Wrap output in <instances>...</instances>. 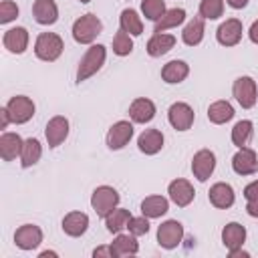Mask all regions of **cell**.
Masks as SVG:
<instances>
[{
    "instance_id": "30",
    "label": "cell",
    "mask_w": 258,
    "mask_h": 258,
    "mask_svg": "<svg viewBox=\"0 0 258 258\" xmlns=\"http://www.w3.org/2000/svg\"><path fill=\"white\" fill-rule=\"evenodd\" d=\"M42 155V145L36 137H28L24 139V145H22V153H20V165L26 169V167H32L38 163Z\"/></svg>"
},
{
    "instance_id": "46",
    "label": "cell",
    "mask_w": 258,
    "mask_h": 258,
    "mask_svg": "<svg viewBox=\"0 0 258 258\" xmlns=\"http://www.w3.org/2000/svg\"><path fill=\"white\" fill-rule=\"evenodd\" d=\"M38 256H40V258H46V256H56V252H48V250H44V252H40Z\"/></svg>"
},
{
    "instance_id": "43",
    "label": "cell",
    "mask_w": 258,
    "mask_h": 258,
    "mask_svg": "<svg viewBox=\"0 0 258 258\" xmlns=\"http://www.w3.org/2000/svg\"><path fill=\"white\" fill-rule=\"evenodd\" d=\"M248 36H250V40H252L254 44H258V20L252 22V26H250V30H248Z\"/></svg>"
},
{
    "instance_id": "22",
    "label": "cell",
    "mask_w": 258,
    "mask_h": 258,
    "mask_svg": "<svg viewBox=\"0 0 258 258\" xmlns=\"http://www.w3.org/2000/svg\"><path fill=\"white\" fill-rule=\"evenodd\" d=\"M89 228V216L85 212H69L62 218V232L71 238H79Z\"/></svg>"
},
{
    "instance_id": "21",
    "label": "cell",
    "mask_w": 258,
    "mask_h": 258,
    "mask_svg": "<svg viewBox=\"0 0 258 258\" xmlns=\"http://www.w3.org/2000/svg\"><path fill=\"white\" fill-rule=\"evenodd\" d=\"M163 133L159 129H145L139 137H137V147L141 153L145 155H155L161 151L163 147Z\"/></svg>"
},
{
    "instance_id": "23",
    "label": "cell",
    "mask_w": 258,
    "mask_h": 258,
    "mask_svg": "<svg viewBox=\"0 0 258 258\" xmlns=\"http://www.w3.org/2000/svg\"><path fill=\"white\" fill-rule=\"evenodd\" d=\"M175 46V36L173 34H165V32H155L149 40H147V54L157 58V56H163L165 52H169L171 48Z\"/></svg>"
},
{
    "instance_id": "34",
    "label": "cell",
    "mask_w": 258,
    "mask_h": 258,
    "mask_svg": "<svg viewBox=\"0 0 258 258\" xmlns=\"http://www.w3.org/2000/svg\"><path fill=\"white\" fill-rule=\"evenodd\" d=\"M129 220H131L129 210H125V208H115V210L105 218V226H107V230H109L111 234H119V232H123V230L127 228Z\"/></svg>"
},
{
    "instance_id": "11",
    "label": "cell",
    "mask_w": 258,
    "mask_h": 258,
    "mask_svg": "<svg viewBox=\"0 0 258 258\" xmlns=\"http://www.w3.org/2000/svg\"><path fill=\"white\" fill-rule=\"evenodd\" d=\"M232 169L238 175H254L258 173V155L250 147H240L232 157Z\"/></svg>"
},
{
    "instance_id": "12",
    "label": "cell",
    "mask_w": 258,
    "mask_h": 258,
    "mask_svg": "<svg viewBox=\"0 0 258 258\" xmlns=\"http://www.w3.org/2000/svg\"><path fill=\"white\" fill-rule=\"evenodd\" d=\"M44 137H46L48 147H58L69 137V119L62 115L50 117L44 127Z\"/></svg>"
},
{
    "instance_id": "33",
    "label": "cell",
    "mask_w": 258,
    "mask_h": 258,
    "mask_svg": "<svg viewBox=\"0 0 258 258\" xmlns=\"http://www.w3.org/2000/svg\"><path fill=\"white\" fill-rule=\"evenodd\" d=\"M252 133H254V123L248 121V119H242L234 125L232 129V143L240 149V147H248L250 139H252Z\"/></svg>"
},
{
    "instance_id": "18",
    "label": "cell",
    "mask_w": 258,
    "mask_h": 258,
    "mask_svg": "<svg viewBox=\"0 0 258 258\" xmlns=\"http://www.w3.org/2000/svg\"><path fill=\"white\" fill-rule=\"evenodd\" d=\"M129 117L133 123H149L155 117V103L147 97H137L129 105Z\"/></svg>"
},
{
    "instance_id": "24",
    "label": "cell",
    "mask_w": 258,
    "mask_h": 258,
    "mask_svg": "<svg viewBox=\"0 0 258 258\" xmlns=\"http://www.w3.org/2000/svg\"><path fill=\"white\" fill-rule=\"evenodd\" d=\"M137 236H133L131 232L129 234H123L119 232L115 236V240L111 242V248H113V256L115 258H123V256H133L139 252V242L135 240Z\"/></svg>"
},
{
    "instance_id": "44",
    "label": "cell",
    "mask_w": 258,
    "mask_h": 258,
    "mask_svg": "<svg viewBox=\"0 0 258 258\" xmlns=\"http://www.w3.org/2000/svg\"><path fill=\"white\" fill-rule=\"evenodd\" d=\"M230 252V258H250V254L242 248H236V250H228Z\"/></svg>"
},
{
    "instance_id": "6",
    "label": "cell",
    "mask_w": 258,
    "mask_h": 258,
    "mask_svg": "<svg viewBox=\"0 0 258 258\" xmlns=\"http://www.w3.org/2000/svg\"><path fill=\"white\" fill-rule=\"evenodd\" d=\"M6 109H8V115H10L12 123L22 125V123H26V121L32 119L36 107H34V103H32L30 97H26V95H14L6 103Z\"/></svg>"
},
{
    "instance_id": "7",
    "label": "cell",
    "mask_w": 258,
    "mask_h": 258,
    "mask_svg": "<svg viewBox=\"0 0 258 258\" xmlns=\"http://www.w3.org/2000/svg\"><path fill=\"white\" fill-rule=\"evenodd\" d=\"M216 169V155L210 149H200L191 157V173L198 181H208Z\"/></svg>"
},
{
    "instance_id": "4",
    "label": "cell",
    "mask_w": 258,
    "mask_h": 258,
    "mask_svg": "<svg viewBox=\"0 0 258 258\" xmlns=\"http://www.w3.org/2000/svg\"><path fill=\"white\" fill-rule=\"evenodd\" d=\"M119 200H121L119 191L111 185H99L91 194V206H93V210L99 218H107L117 208Z\"/></svg>"
},
{
    "instance_id": "42",
    "label": "cell",
    "mask_w": 258,
    "mask_h": 258,
    "mask_svg": "<svg viewBox=\"0 0 258 258\" xmlns=\"http://www.w3.org/2000/svg\"><path fill=\"white\" fill-rule=\"evenodd\" d=\"M8 123H12V119H10V115H8V109L2 107V109H0V129H6Z\"/></svg>"
},
{
    "instance_id": "35",
    "label": "cell",
    "mask_w": 258,
    "mask_h": 258,
    "mask_svg": "<svg viewBox=\"0 0 258 258\" xmlns=\"http://www.w3.org/2000/svg\"><path fill=\"white\" fill-rule=\"evenodd\" d=\"M133 50V40H131V34H127L125 30H117L115 36H113V52L117 56H127L131 54Z\"/></svg>"
},
{
    "instance_id": "20",
    "label": "cell",
    "mask_w": 258,
    "mask_h": 258,
    "mask_svg": "<svg viewBox=\"0 0 258 258\" xmlns=\"http://www.w3.org/2000/svg\"><path fill=\"white\" fill-rule=\"evenodd\" d=\"M32 16L38 24L48 26L58 20V6L54 0H34L32 4Z\"/></svg>"
},
{
    "instance_id": "10",
    "label": "cell",
    "mask_w": 258,
    "mask_h": 258,
    "mask_svg": "<svg viewBox=\"0 0 258 258\" xmlns=\"http://www.w3.org/2000/svg\"><path fill=\"white\" fill-rule=\"evenodd\" d=\"M131 137H133V123H129V121H117V123H113L109 127L105 141H107V147L109 149L117 151V149H123L131 141Z\"/></svg>"
},
{
    "instance_id": "17",
    "label": "cell",
    "mask_w": 258,
    "mask_h": 258,
    "mask_svg": "<svg viewBox=\"0 0 258 258\" xmlns=\"http://www.w3.org/2000/svg\"><path fill=\"white\" fill-rule=\"evenodd\" d=\"M2 44L8 52L22 54L28 46V30L24 26H14V28L6 30L4 36H2Z\"/></svg>"
},
{
    "instance_id": "31",
    "label": "cell",
    "mask_w": 258,
    "mask_h": 258,
    "mask_svg": "<svg viewBox=\"0 0 258 258\" xmlns=\"http://www.w3.org/2000/svg\"><path fill=\"white\" fill-rule=\"evenodd\" d=\"M119 26L121 30H125L127 34L131 36H139L143 34V22H141V16L137 14V10L133 8H125L119 16Z\"/></svg>"
},
{
    "instance_id": "32",
    "label": "cell",
    "mask_w": 258,
    "mask_h": 258,
    "mask_svg": "<svg viewBox=\"0 0 258 258\" xmlns=\"http://www.w3.org/2000/svg\"><path fill=\"white\" fill-rule=\"evenodd\" d=\"M183 20H185V10H183V8H171V10H165V14L155 22L153 32H165V30H169V28L179 26Z\"/></svg>"
},
{
    "instance_id": "37",
    "label": "cell",
    "mask_w": 258,
    "mask_h": 258,
    "mask_svg": "<svg viewBox=\"0 0 258 258\" xmlns=\"http://www.w3.org/2000/svg\"><path fill=\"white\" fill-rule=\"evenodd\" d=\"M224 14V0H202L200 2V16L204 20H216Z\"/></svg>"
},
{
    "instance_id": "14",
    "label": "cell",
    "mask_w": 258,
    "mask_h": 258,
    "mask_svg": "<svg viewBox=\"0 0 258 258\" xmlns=\"http://www.w3.org/2000/svg\"><path fill=\"white\" fill-rule=\"evenodd\" d=\"M242 22L238 18H228L226 22H222L216 30V38L222 46H236L242 40Z\"/></svg>"
},
{
    "instance_id": "41",
    "label": "cell",
    "mask_w": 258,
    "mask_h": 258,
    "mask_svg": "<svg viewBox=\"0 0 258 258\" xmlns=\"http://www.w3.org/2000/svg\"><path fill=\"white\" fill-rule=\"evenodd\" d=\"M93 256H95V258H101V256L115 258V256H113V248H111V246H99V248H95V250H93Z\"/></svg>"
},
{
    "instance_id": "25",
    "label": "cell",
    "mask_w": 258,
    "mask_h": 258,
    "mask_svg": "<svg viewBox=\"0 0 258 258\" xmlns=\"http://www.w3.org/2000/svg\"><path fill=\"white\" fill-rule=\"evenodd\" d=\"M189 75V64L185 60H169L167 64H163L161 69V79L167 85H177L181 81H185V77Z\"/></svg>"
},
{
    "instance_id": "9",
    "label": "cell",
    "mask_w": 258,
    "mask_h": 258,
    "mask_svg": "<svg viewBox=\"0 0 258 258\" xmlns=\"http://www.w3.org/2000/svg\"><path fill=\"white\" fill-rule=\"evenodd\" d=\"M167 119H169V123H171V127H173L175 131H187V129L194 125L196 113H194V109H191L187 103L177 101V103H173V105L169 107Z\"/></svg>"
},
{
    "instance_id": "26",
    "label": "cell",
    "mask_w": 258,
    "mask_h": 258,
    "mask_svg": "<svg viewBox=\"0 0 258 258\" xmlns=\"http://www.w3.org/2000/svg\"><path fill=\"white\" fill-rule=\"evenodd\" d=\"M246 240V228L238 222H230L224 226L222 230V244L228 248V250H236V248H242Z\"/></svg>"
},
{
    "instance_id": "38",
    "label": "cell",
    "mask_w": 258,
    "mask_h": 258,
    "mask_svg": "<svg viewBox=\"0 0 258 258\" xmlns=\"http://www.w3.org/2000/svg\"><path fill=\"white\" fill-rule=\"evenodd\" d=\"M244 198H246V212L252 218H258V179L250 181L244 187Z\"/></svg>"
},
{
    "instance_id": "1",
    "label": "cell",
    "mask_w": 258,
    "mask_h": 258,
    "mask_svg": "<svg viewBox=\"0 0 258 258\" xmlns=\"http://www.w3.org/2000/svg\"><path fill=\"white\" fill-rule=\"evenodd\" d=\"M105 56H107V48L103 44H91L87 48V52L83 54V58L79 60V69H77V83L81 85L83 81H87L89 77H93L103 64H105Z\"/></svg>"
},
{
    "instance_id": "5",
    "label": "cell",
    "mask_w": 258,
    "mask_h": 258,
    "mask_svg": "<svg viewBox=\"0 0 258 258\" xmlns=\"http://www.w3.org/2000/svg\"><path fill=\"white\" fill-rule=\"evenodd\" d=\"M232 93L242 109H252L258 99V87L252 77H238L232 85Z\"/></svg>"
},
{
    "instance_id": "27",
    "label": "cell",
    "mask_w": 258,
    "mask_h": 258,
    "mask_svg": "<svg viewBox=\"0 0 258 258\" xmlns=\"http://www.w3.org/2000/svg\"><path fill=\"white\" fill-rule=\"evenodd\" d=\"M204 32H206V26H204V18L202 16H194L181 30V40L183 44L187 46H198L204 38Z\"/></svg>"
},
{
    "instance_id": "3",
    "label": "cell",
    "mask_w": 258,
    "mask_h": 258,
    "mask_svg": "<svg viewBox=\"0 0 258 258\" xmlns=\"http://www.w3.org/2000/svg\"><path fill=\"white\" fill-rule=\"evenodd\" d=\"M103 30V22L95 14H83L81 18L75 20L73 24V38L79 44H91Z\"/></svg>"
},
{
    "instance_id": "13",
    "label": "cell",
    "mask_w": 258,
    "mask_h": 258,
    "mask_svg": "<svg viewBox=\"0 0 258 258\" xmlns=\"http://www.w3.org/2000/svg\"><path fill=\"white\" fill-rule=\"evenodd\" d=\"M167 194H169V200H171L175 206H179V208L189 206V204L194 202V198H196L194 185H191L187 179H181V177L169 181V185H167Z\"/></svg>"
},
{
    "instance_id": "8",
    "label": "cell",
    "mask_w": 258,
    "mask_h": 258,
    "mask_svg": "<svg viewBox=\"0 0 258 258\" xmlns=\"http://www.w3.org/2000/svg\"><path fill=\"white\" fill-rule=\"evenodd\" d=\"M183 240V226L177 220H167L157 228V244L165 250H173Z\"/></svg>"
},
{
    "instance_id": "47",
    "label": "cell",
    "mask_w": 258,
    "mask_h": 258,
    "mask_svg": "<svg viewBox=\"0 0 258 258\" xmlns=\"http://www.w3.org/2000/svg\"><path fill=\"white\" fill-rule=\"evenodd\" d=\"M79 2H81V4H89L91 0H79Z\"/></svg>"
},
{
    "instance_id": "2",
    "label": "cell",
    "mask_w": 258,
    "mask_h": 258,
    "mask_svg": "<svg viewBox=\"0 0 258 258\" xmlns=\"http://www.w3.org/2000/svg\"><path fill=\"white\" fill-rule=\"evenodd\" d=\"M64 42L56 32H40L34 40V54L44 60V62H52L62 54Z\"/></svg>"
},
{
    "instance_id": "29",
    "label": "cell",
    "mask_w": 258,
    "mask_h": 258,
    "mask_svg": "<svg viewBox=\"0 0 258 258\" xmlns=\"http://www.w3.org/2000/svg\"><path fill=\"white\" fill-rule=\"evenodd\" d=\"M167 210H169V202L163 196H147L141 202V214L147 216L149 220L161 218L163 214H167Z\"/></svg>"
},
{
    "instance_id": "19",
    "label": "cell",
    "mask_w": 258,
    "mask_h": 258,
    "mask_svg": "<svg viewBox=\"0 0 258 258\" xmlns=\"http://www.w3.org/2000/svg\"><path fill=\"white\" fill-rule=\"evenodd\" d=\"M22 137L18 133H10V131H4L0 135V157L4 161H14L16 157H20L22 153Z\"/></svg>"
},
{
    "instance_id": "28",
    "label": "cell",
    "mask_w": 258,
    "mask_h": 258,
    "mask_svg": "<svg viewBox=\"0 0 258 258\" xmlns=\"http://www.w3.org/2000/svg\"><path fill=\"white\" fill-rule=\"evenodd\" d=\"M232 117H234V107H232L228 101L220 99V101L210 103V107H208V121H210V123H214V125H224V123H228Z\"/></svg>"
},
{
    "instance_id": "15",
    "label": "cell",
    "mask_w": 258,
    "mask_h": 258,
    "mask_svg": "<svg viewBox=\"0 0 258 258\" xmlns=\"http://www.w3.org/2000/svg\"><path fill=\"white\" fill-rule=\"evenodd\" d=\"M42 242V230L34 224H24L14 232V244L20 250H34Z\"/></svg>"
},
{
    "instance_id": "39",
    "label": "cell",
    "mask_w": 258,
    "mask_h": 258,
    "mask_svg": "<svg viewBox=\"0 0 258 258\" xmlns=\"http://www.w3.org/2000/svg\"><path fill=\"white\" fill-rule=\"evenodd\" d=\"M127 228H129V232L133 234V236H145L147 232H149V218L147 216H137V218H133L131 216V220H129V224H127Z\"/></svg>"
},
{
    "instance_id": "45",
    "label": "cell",
    "mask_w": 258,
    "mask_h": 258,
    "mask_svg": "<svg viewBox=\"0 0 258 258\" xmlns=\"http://www.w3.org/2000/svg\"><path fill=\"white\" fill-rule=\"evenodd\" d=\"M226 2H228V6L234 8V10H240V8H244V6L248 4V0H226Z\"/></svg>"
},
{
    "instance_id": "16",
    "label": "cell",
    "mask_w": 258,
    "mask_h": 258,
    "mask_svg": "<svg viewBox=\"0 0 258 258\" xmlns=\"http://www.w3.org/2000/svg\"><path fill=\"white\" fill-rule=\"evenodd\" d=\"M208 200H210V204H212L214 208H218V210H228V208L234 206L236 194H234V189H232L230 183L218 181V183H214V185L210 187Z\"/></svg>"
},
{
    "instance_id": "36",
    "label": "cell",
    "mask_w": 258,
    "mask_h": 258,
    "mask_svg": "<svg viewBox=\"0 0 258 258\" xmlns=\"http://www.w3.org/2000/svg\"><path fill=\"white\" fill-rule=\"evenodd\" d=\"M141 12L147 20L157 22L165 14V2L163 0H141Z\"/></svg>"
},
{
    "instance_id": "40",
    "label": "cell",
    "mask_w": 258,
    "mask_h": 258,
    "mask_svg": "<svg viewBox=\"0 0 258 258\" xmlns=\"http://www.w3.org/2000/svg\"><path fill=\"white\" fill-rule=\"evenodd\" d=\"M18 16V6L12 0H2L0 2V24H8Z\"/></svg>"
}]
</instances>
